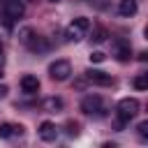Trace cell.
<instances>
[{
    "instance_id": "6da1fadb",
    "label": "cell",
    "mask_w": 148,
    "mask_h": 148,
    "mask_svg": "<svg viewBox=\"0 0 148 148\" xmlns=\"http://www.w3.org/2000/svg\"><path fill=\"white\" fill-rule=\"evenodd\" d=\"M116 113H118V130H120L125 123H130V120L139 113V99H134V97H123V99L118 102V106H116Z\"/></svg>"
},
{
    "instance_id": "7a4b0ae2",
    "label": "cell",
    "mask_w": 148,
    "mask_h": 148,
    "mask_svg": "<svg viewBox=\"0 0 148 148\" xmlns=\"http://www.w3.org/2000/svg\"><path fill=\"white\" fill-rule=\"evenodd\" d=\"M25 14V7L21 0H2V21L7 28L14 25V21H18Z\"/></svg>"
},
{
    "instance_id": "3957f363",
    "label": "cell",
    "mask_w": 148,
    "mask_h": 148,
    "mask_svg": "<svg viewBox=\"0 0 148 148\" xmlns=\"http://www.w3.org/2000/svg\"><path fill=\"white\" fill-rule=\"evenodd\" d=\"M81 111L88 113V116H95V118L106 116V106H104V102H102L99 95H86L81 99Z\"/></svg>"
},
{
    "instance_id": "277c9868",
    "label": "cell",
    "mask_w": 148,
    "mask_h": 148,
    "mask_svg": "<svg viewBox=\"0 0 148 148\" xmlns=\"http://www.w3.org/2000/svg\"><path fill=\"white\" fill-rule=\"evenodd\" d=\"M88 28H90V21H88V18H83V16H79V18H74V21L67 25L65 37H67L69 42H81V39L86 37Z\"/></svg>"
},
{
    "instance_id": "5b68a950",
    "label": "cell",
    "mask_w": 148,
    "mask_h": 148,
    "mask_svg": "<svg viewBox=\"0 0 148 148\" xmlns=\"http://www.w3.org/2000/svg\"><path fill=\"white\" fill-rule=\"evenodd\" d=\"M49 74H51L53 81H67L69 74H72V65L67 60H56V62L49 65Z\"/></svg>"
},
{
    "instance_id": "8992f818",
    "label": "cell",
    "mask_w": 148,
    "mask_h": 148,
    "mask_svg": "<svg viewBox=\"0 0 148 148\" xmlns=\"http://www.w3.org/2000/svg\"><path fill=\"white\" fill-rule=\"evenodd\" d=\"M83 79L88 83H92V86H113V76L106 74V72H102V69H88L83 74Z\"/></svg>"
},
{
    "instance_id": "52a82bcc",
    "label": "cell",
    "mask_w": 148,
    "mask_h": 148,
    "mask_svg": "<svg viewBox=\"0 0 148 148\" xmlns=\"http://www.w3.org/2000/svg\"><path fill=\"white\" fill-rule=\"evenodd\" d=\"M113 56H116L120 62H127V60L132 58V46H130V42H125V39H113Z\"/></svg>"
},
{
    "instance_id": "ba28073f",
    "label": "cell",
    "mask_w": 148,
    "mask_h": 148,
    "mask_svg": "<svg viewBox=\"0 0 148 148\" xmlns=\"http://www.w3.org/2000/svg\"><path fill=\"white\" fill-rule=\"evenodd\" d=\"M37 132H39V139L42 141H56V136H58V127L53 123H49V120H44Z\"/></svg>"
},
{
    "instance_id": "9c48e42d",
    "label": "cell",
    "mask_w": 148,
    "mask_h": 148,
    "mask_svg": "<svg viewBox=\"0 0 148 148\" xmlns=\"http://www.w3.org/2000/svg\"><path fill=\"white\" fill-rule=\"evenodd\" d=\"M21 134H23V125H16V123L0 125V139H12V136H21Z\"/></svg>"
},
{
    "instance_id": "30bf717a",
    "label": "cell",
    "mask_w": 148,
    "mask_h": 148,
    "mask_svg": "<svg viewBox=\"0 0 148 148\" xmlns=\"http://www.w3.org/2000/svg\"><path fill=\"white\" fill-rule=\"evenodd\" d=\"M21 90H23L25 95H35V92L39 90V79L32 76V74H25V76L21 79Z\"/></svg>"
},
{
    "instance_id": "8fae6325",
    "label": "cell",
    "mask_w": 148,
    "mask_h": 148,
    "mask_svg": "<svg viewBox=\"0 0 148 148\" xmlns=\"http://www.w3.org/2000/svg\"><path fill=\"white\" fill-rule=\"evenodd\" d=\"M136 0H120L118 2V14L120 16H134L136 14Z\"/></svg>"
},
{
    "instance_id": "7c38bea8",
    "label": "cell",
    "mask_w": 148,
    "mask_h": 148,
    "mask_svg": "<svg viewBox=\"0 0 148 148\" xmlns=\"http://www.w3.org/2000/svg\"><path fill=\"white\" fill-rule=\"evenodd\" d=\"M35 37H37V32H35L30 25H25V28H21V30H18V42H21L23 46H28Z\"/></svg>"
},
{
    "instance_id": "4fadbf2b",
    "label": "cell",
    "mask_w": 148,
    "mask_h": 148,
    "mask_svg": "<svg viewBox=\"0 0 148 148\" xmlns=\"http://www.w3.org/2000/svg\"><path fill=\"white\" fill-rule=\"evenodd\" d=\"M28 49H30V51H37V53H42V51H49V42H46L44 37H39V35H37V37H35V39L28 44Z\"/></svg>"
},
{
    "instance_id": "5bb4252c",
    "label": "cell",
    "mask_w": 148,
    "mask_h": 148,
    "mask_svg": "<svg viewBox=\"0 0 148 148\" xmlns=\"http://www.w3.org/2000/svg\"><path fill=\"white\" fill-rule=\"evenodd\" d=\"M44 109H46L49 113H56V111L62 109V99H60V97H46V99H44Z\"/></svg>"
},
{
    "instance_id": "9a60e30c",
    "label": "cell",
    "mask_w": 148,
    "mask_h": 148,
    "mask_svg": "<svg viewBox=\"0 0 148 148\" xmlns=\"http://www.w3.org/2000/svg\"><path fill=\"white\" fill-rule=\"evenodd\" d=\"M92 42H95V44L106 42V30H104V28H95V30H92Z\"/></svg>"
},
{
    "instance_id": "2e32d148",
    "label": "cell",
    "mask_w": 148,
    "mask_h": 148,
    "mask_svg": "<svg viewBox=\"0 0 148 148\" xmlns=\"http://www.w3.org/2000/svg\"><path fill=\"white\" fill-rule=\"evenodd\" d=\"M134 88H136V90H146V88H148V76H146V74H139V76L134 79Z\"/></svg>"
},
{
    "instance_id": "e0dca14e",
    "label": "cell",
    "mask_w": 148,
    "mask_h": 148,
    "mask_svg": "<svg viewBox=\"0 0 148 148\" xmlns=\"http://www.w3.org/2000/svg\"><path fill=\"white\" fill-rule=\"evenodd\" d=\"M136 130H139V136H141V139H148V120L139 123V127H136Z\"/></svg>"
},
{
    "instance_id": "ac0fdd59",
    "label": "cell",
    "mask_w": 148,
    "mask_h": 148,
    "mask_svg": "<svg viewBox=\"0 0 148 148\" xmlns=\"http://www.w3.org/2000/svg\"><path fill=\"white\" fill-rule=\"evenodd\" d=\"M104 58H106V56H104L102 51H92V53H90V62H102Z\"/></svg>"
},
{
    "instance_id": "d6986e66",
    "label": "cell",
    "mask_w": 148,
    "mask_h": 148,
    "mask_svg": "<svg viewBox=\"0 0 148 148\" xmlns=\"http://www.w3.org/2000/svg\"><path fill=\"white\" fill-rule=\"evenodd\" d=\"M7 92H9V88H7V86H5V83H0V97H5V95H7Z\"/></svg>"
},
{
    "instance_id": "ffe728a7",
    "label": "cell",
    "mask_w": 148,
    "mask_h": 148,
    "mask_svg": "<svg viewBox=\"0 0 148 148\" xmlns=\"http://www.w3.org/2000/svg\"><path fill=\"white\" fill-rule=\"evenodd\" d=\"M5 62V49H2V44H0V65Z\"/></svg>"
},
{
    "instance_id": "44dd1931",
    "label": "cell",
    "mask_w": 148,
    "mask_h": 148,
    "mask_svg": "<svg viewBox=\"0 0 148 148\" xmlns=\"http://www.w3.org/2000/svg\"><path fill=\"white\" fill-rule=\"evenodd\" d=\"M86 2H90V5H92V2H95V5H97V2H99V0H86Z\"/></svg>"
},
{
    "instance_id": "7402d4cb",
    "label": "cell",
    "mask_w": 148,
    "mask_h": 148,
    "mask_svg": "<svg viewBox=\"0 0 148 148\" xmlns=\"http://www.w3.org/2000/svg\"><path fill=\"white\" fill-rule=\"evenodd\" d=\"M0 79H2V65H0Z\"/></svg>"
},
{
    "instance_id": "603a6c76",
    "label": "cell",
    "mask_w": 148,
    "mask_h": 148,
    "mask_svg": "<svg viewBox=\"0 0 148 148\" xmlns=\"http://www.w3.org/2000/svg\"><path fill=\"white\" fill-rule=\"evenodd\" d=\"M49 2H60V0H49Z\"/></svg>"
}]
</instances>
